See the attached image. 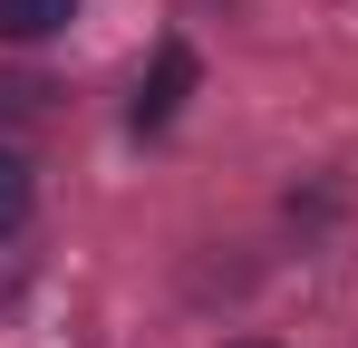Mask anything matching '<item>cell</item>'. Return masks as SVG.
<instances>
[{"instance_id": "2", "label": "cell", "mask_w": 358, "mask_h": 348, "mask_svg": "<svg viewBox=\"0 0 358 348\" xmlns=\"http://www.w3.org/2000/svg\"><path fill=\"white\" fill-rule=\"evenodd\" d=\"M78 20V0H0V39H49Z\"/></svg>"}, {"instance_id": "4", "label": "cell", "mask_w": 358, "mask_h": 348, "mask_svg": "<svg viewBox=\"0 0 358 348\" xmlns=\"http://www.w3.org/2000/svg\"><path fill=\"white\" fill-rule=\"evenodd\" d=\"M233 348H262V339H233Z\"/></svg>"}, {"instance_id": "1", "label": "cell", "mask_w": 358, "mask_h": 348, "mask_svg": "<svg viewBox=\"0 0 358 348\" xmlns=\"http://www.w3.org/2000/svg\"><path fill=\"white\" fill-rule=\"evenodd\" d=\"M184 87H194V49H165V58H155V78L136 87V126H165V116L184 107Z\"/></svg>"}, {"instance_id": "3", "label": "cell", "mask_w": 358, "mask_h": 348, "mask_svg": "<svg viewBox=\"0 0 358 348\" xmlns=\"http://www.w3.org/2000/svg\"><path fill=\"white\" fill-rule=\"evenodd\" d=\"M20 223H29V165L0 145V232H20Z\"/></svg>"}]
</instances>
